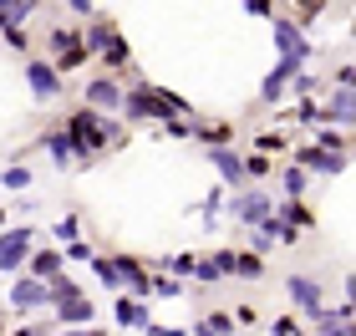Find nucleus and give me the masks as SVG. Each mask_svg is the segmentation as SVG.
Wrapping results in <instances>:
<instances>
[{
    "label": "nucleus",
    "mask_w": 356,
    "mask_h": 336,
    "mask_svg": "<svg viewBox=\"0 0 356 336\" xmlns=\"http://www.w3.org/2000/svg\"><path fill=\"white\" fill-rule=\"evenodd\" d=\"M234 275H239V280H260V275H265V260H260L254 250H245V255H239V265H234Z\"/></svg>",
    "instance_id": "obj_22"
},
{
    "label": "nucleus",
    "mask_w": 356,
    "mask_h": 336,
    "mask_svg": "<svg viewBox=\"0 0 356 336\" xmlns=\"http://www.w3.org/2000/svg\"><path fill=\"white\" fill-rule=\"evenodd\" d=\"M153 296H158V301H173V296H178V280H173V275L153 280Z\"/></svg>",
    "instance_id": "obj_34"
},
{
    "label": "nucleus",
    "mask_w": 356,
    "mask_h": 336,
    "mask_svg": "<svg viewBox=\"0 0 356 336\" xmlns=\"http://www.w3.org/2000/svg\"><path fill=\"white\" fill-rule=\"evenodd\" d=\"M219 204H224V194L214 189V194L204 199V224H209V230H214V224H219Z\"/></svg>",
    "instance_id": "obj_33"
},
{
    "label": "nucleus",
    "mask_w": 356,
    "mask_h": 336,
    "mask_svg": "<svg viewBox=\"0 0 356 336\" xmlns=\"http://www.w3.org/2000/svg\"><path fill=\"white\" fill-rule=\"evenodd\" d=\"M270 336H300V326H296V321H290V316H280V321H275V326H270Z\"/></svg>",
    "instance_id": "obj_36"
},
{
    "label": "nucleus",
    "mask_w": 356,
    "mask_h": 336,
    "mask_svg": "<svg viewBox=\"0 0 356 336\" xmlns=\"http://www.w3.org/2000/svg\"><path fill=\"white\" fill-rule=\"evenodd\" d=\"M209 163L219 168V179H224V184H250V179H245V158L229 153V148H209Z\"/></svg>",
    "instance_id": "obj_17"
},
{
    "label": "nucleus",
    "mask_w": 356,
    "mask_h": 336,
    "mask_svg": "<svg viewBox=\"0 0 356 336\" xmlns=\"http://www.w3.org/2000/svg\"><path fill=\"white\" fill-rule=\"evenodd\" d=\"M275 148H285V138H280V133H265V138H260V153H275Z\"/></svg>",
    "instance_id": "obj_37"
},
{
    "label": "nucleus",
    "mask_w": 356,
    "mask_h": 336,
    "mask_svg": "<svg viewBox=\"0 0 356 336\" xmlns=\"http://www.w3.org/2000/svg\"><path fill=\"white\" fill-rule=\"evenodd\" d=\"M67 260H87V265H92V245H87V239H76V245H67Z\"/></svg>",
    "instance_id": "obj_35"
},
{
    "label": "nucleus",
    "mask_w": 356,
    "mask_h": 336,
    "mask_svg": "<svg viewBox=\"0 0 356 336\" xmlns=\"http://www.w3.org/2000/svg\"><path fill=\"white\" fill-rule=\"evenodd\" d=\"M67 133L76 143V158H92V153H102V148L118 143V122H107L102 112L82 107V112H72V118H67Z\"/></svg>",
    "instance_id": "obj_1"
},
{
    "label": "nucleus",
    "mask_w": 356,
    "mask_h": 336,
    "mask_svg": "<svg viewBox=\"0 0 356 336\" xmlns=\"http://www.w3.org/2000/svg\"><path fill=\"white\" fill-rule=\"evenodd\" d=\"M311 148H321V153H346V148H341V133H336V127H321Z\"/></svg>",
    "instance_id": "obj_26"
},
{
    "label": "nucleus",
    "mask_w": 356,
    "mask_h": 336,
    "mask_svg": "<svg viewBox=\"0 0 356 336\" xmlns=\"http://www.w3.org/2000/svg\"><path fill=\"white\" fill-rule=\"evenodd\" d=\"M321 118H326V122H341V127H356V92H351V87H336V97L321 107Z\"/></svg>",
    "instance_id": "obj_15"
},
{
    "label": "nucleus",
    "mask_w": 356,
    "mask_h": 336,
    "mask_svg": "<svg viewBox=\"0 0 356 336\" xmlns=\"http://www.w3.org/2000/svg\"><path fill=\"white\" fill-rule=\"evenodd\" d=\"M305 184H311V179H305V168H290V173H285V194H290V199H300Z\"/></svg>",
    "instance_id": "obj_31"
},
{
    "label": "nucleus",
    "mask_w": 356,
    "mask_h": 336,
    "mask_svg": "<svg viewBox=\"0 0 356 336\" xmlns=\"http://www.w3.org/2000/svg\"><path fill=\"white\" fill-rule=\"evenodd\" d=\"M92 275L102 280V285H112V291L122 285V280H118V265H112V255H92Z\"/></svg>",
    "instance_id": "obj_23"
},
{
    "label": "nucleus",
    "mask_w": 356,
    "mask_h": 336,
    "mask_svg": "<svg viewBox=\"0 0 356 336\" xmlns=\"http://www.w3.org/2000/svg\"><path fill=\"white\" fill-rule=\"evenodd\" d=\"M112 265H118V280L127 285V296H153V280H148V270H143V260H133V255H112Z\"/></svg>",
    "instance_id": "obj_10"
},
{
    "label": "nucleus",
    "mask_w": 356,
    "mask_h": 336,
    "mask_svg": "<svg viewBox=\"0 0 356 336\" xmlns=\"http://www.w3.org/2000/svg\"><path fill=\"white\" fill-rule=\"evenodd\" d=\"M26 87H31V97H36V102H56L61 97V72L46 56H31L26 61Z\"/></svg>",
    "instance_id": "obj_5"
},
{
    "label": "nucleus",
    "mask_w": 356,
    "mask_h": 336,
    "mask_svg": "<svg viewBox=\"0 0 356 336\" xmlns=\"http://www.w3.org/2000/svg\"><path fill=\"white\" fill-rule=\"evenodd\" d=\"M341 336H356V321H346V326H341Z\"/></svg>",
    "instance_id": "obj_41"
},
{
    "label": "nucleus",
    "mask_w": 356,
    "mask_h": 336,
    "mask_svg": "<svg viewBox=\"0 0 356 336\" xmlns=\"http://www.w3.org/2000/svg\"><path fill=\"white\" fill-rule=\"evenodd\" d=\"M296 168H305V173H341L346 168V153H321V148H311V143H305V148H296Z\"/></svg>",
    "instance_id": "obj_11"
},
{
    "label": "nucleus",
    "mask_w": 356,
    "mask_h": 336,
    "mask_svg": "<svg viewBox=\"0 0 356 336\" xmlns=\"http://www.w3.org/2000/svg\"><path fill=\"white\" fill-rule=\"evenodd\" d=\"M148 336H184V331H168V326H148Z\"/></svg>",
    "instance_id": "obj_39"
},
{
    "label": "nucleus",
    "mask_w": 356,
    "mask_h": 336,
    "mask_svg": "<svg viewBox=\"0 0 356 336\" xmlns=\"http://www.w3.org/2000/svg\"><path fill=\"white\" fill-rule=\"evenodd\" d=\"M122 97H127V92L112 82V77H92V82H87V107H92V112H112V107H122Z\"/></svg>",
    "instance_id": "obj_12"
},
{
    "label": "nucleus",
    "mask_w": 356,
    "mask_h": 336,
    "mask_svg": "<svg viewBox=\"0 0 356 336\" xmlns=\"http://www.w3.org/2000/svg\"><path fill=\"white\" fill-rule=\"evenodd\" d=\"M122 112H127L133 122H143V118L173 122L178 112H188V102H184V97H173V92H163V87H143V82H138V87L122 97Z\"/></svg>",
    "instance_id": "obj_2"
},
{
    "label": "nucleus",
    "mask_w": 356,
    "mask_h": 336,
    "mask_svg": "<svg viewBox=\"0 0 356 336\" xmlns=\"http://www.w3.org/2000/svg\"><path fill=\"white\" fill-rule=\"evenodd\" d=\"M0 184L15 189V194H26V189H31V168H26V163H10L6 173H0Z\"/></svg>",
    "instance_id": "obj_24"
},
{
    "label": "nucleus",
    "mask_w": 356,
    "mask_h": 336,
    "mask_svg": "<svg viewBox=\"0 0 356 336\" xmlns=\"http://www.w3.org/2000/svg\"><path fill=\"white\" fill-rule=\"evenodd\" d=\"M87 51H97V56H102V61H107L112 72L133 61V51H127V41L118 36V26H112L107 15H97V21L87 26Z\"/></svg>",
    "instance_id": "obj_3"
},
{
    "label": "nucleus",
    "mask_w": 356,
    "mask_h": 336,
    "mask_svg": "<svg viewBox=\"0 0 356 336\" xmlns=\"http://www.w3.org/2000/svg\"><path fill=\"white\" fill-rule=\"evenodd\" d=\"M285 291H290V301H296L305 316H316V311H321V280H316V275H290Z\"/></svg>",
    "instance_id": "obj_13"
},
{
    "label": "nucleus",
    "mask_w": 356,
    "mask_h": 336,
    "mask_svg": "<svg viewBox=\"0 0 356 336\" xmlns=\"http://www.w3.org/2000/svg\"><path fill=\"white\" fill-rule=\"evenodd\" d=\"M56 336H107V331H87L82 326V331H56Z\"/></svg>",
    "instance_id": "obj_40"
},
{
    "label": "nucleus",
    "mask_w": 356,
    "mask_h": 336,
    "mask_svg": "<svg viewBox=\"0 0 356 336\" xmlns=\"http://www.w3.org/2000/svg\"><path fill=\"white\" fill-rule=\"evenodd\" d=\"M209 260H214L219 280H224V275H234V265H239V250H219V255H209Z\"/></svg>",
    "instance_id": "obj_28"
},
{
    "label": "nucleus",
    "mask_w": 356,
    "mask_h": 336,
    "mask_svg": "<svg viewBox=\"0 0 356 336\" xmlns=\"http://www.w3.org/2000/svg\"><path fill=\"white\" fill-rule=\"evenodd\" d=\"M36 10V0H0V31H21Z\"/></svg>",
    "instance_id": "obj_20"
},
{
    "label": "nucleus",
    "mask_w": 356,
    "mask_h": 336,
    "mask_svg": "<svg viewBox=\"0 0 356 336\" xmlns=\"http://www.w3.org/2000/svg\"><path fill=\"white\" fill-rule=\"evenodd\" d=\"M168 138H193V127H188V122H178V118H173V122H168Z\"/></svg>",
    "instance_id": "obj_38"
},
{
    "label": "nucleus",
    "mask_w": 356,
    "mask_h": 336,
    "mask_svg": "<svg viewBox=\"0 0 356 336\" xmlns=\"http://www.w3.org/2000/svg\"><path fill=\"white\" fill-rule=\"evenodd\" d=\"M204 143V148H224V143H229V122H214V127H199V133H193Z\"/></svg>",
    "instance_id": "obj_25"
},
{
    "label": "nucleus",
    "mask_w": 356,
    "mask_h": 336,
    "mask_svg": "<svg viewBox=\"0 0 356 336\" xmlns=\"http://www.w3.org/2000/svg\"><path fill=\"white\" fill-rule=\"evenodd\" d=\"M61 265H67V250H36V255H31V265H26V275H36V280H46V285H51L56 275H61Z\"/></svg>",
    "instance_id": "obj_14"
},
{
    "label": "nucleus",
    "mask_w": 356,
    "mask_h": 336,
    "mask_svg": "<svg viewBox=\"0 0 356 336\" xmlns=\"http://www.w3.org/2000/svg\"><path fill=\"white\" fill-rule=\"evenodd\" d=\"M275 46H280V61H300L305 67V56H311V46H305L300 26L290 15H275Z\"/></svg>",
    "instance_id": "obj_9"
},
{
    "label": "nucleus",
    "mask_w": 356,
    "mask_h": 336,
    "mask_svg": "<svg viewBox=\"0 0 356 336\" xmlns=\"http://www.w3.org/2000/svg\"><path fill=\"white\" fill-rule=\"evenodd\" d=\"M0 336H6V331H0Z\"/></svg>",
    "instance_id": "obj_45"
},
{
    "label": "nucleus",
    "mask_w": 356,
    "mask_h": 336,
    "mask_svg": "<svg viewBox=\"0 0 356 336\" xmlns=\"http://www.w3.org/2000/svg\"><path fill=\"white\" fill-rule=\"evenodd\" d=\"M92 316H97V306H92L87 296H72V301H61V306H56V321H67L72 331H82Z\"/></svg>",
    "instance_id": "obj_18"
},
{
    "label": "nucleus",
    "mask_w": 356,
    "mask_h": 336,
    "mask_svg": "<svg viewBox=\"0 0 356 336\" xmlns=\"http://www.w3.org/2000/svg\"><path fill=\"white\" fill-rule=\"evenodd\" d=\"M10 336H36V331H31V326H21V331H10Z\"/></svg>",
    "instance_id": "obj_42"
},
{
    "label": "nucleus",
    "mask_w": 356,
    "mask_h": 336,
    "mask_svg": "<svg viewBox=\"0 0 356 336\" xmlns=\"http://www.w3.org/2000/svg\"><path fill=\"white\" fill-rule=\"evenodd\" d=\"M6 219H10V214H6V209H0V230H6Z\"/></svg>",
    "instance_id": "obj_44"
},
{
    "label": "nucleus",
    "mask_w": 356,
    "mask_h": 336,
    "mask_svg": "<svg viewBox=\"0 0 356 336\" xmlns=\"http://www.w3.org/2000/svg\"><path fill=\"white\" fill-rule=\"evenodd\" d=\"M158 265H163L173 280H188L193 270H199V255H168V260H158Z\"/></svg>",
    "instance_id": "obj_21"
},
{
    "label": "nucleus",
    "mask_w": 356,
    "mask_h": 336,
    "mask_svg": "<svg viewBox=\"0 0 356 336\" xmlns=\"http://www.w3.org/2000/svg\"><path fill=\"white\" fill-rule=\"evenodd\" d=\"M112 316H118V326H127V331H148L153 321H148V306H143L138 296H122L118 306H112Z\"/></svg>",
    "instance_id": "obj_16"
},
{
    "label": "nucleus",
    "mask_w": 356,
    "mask_h": 336,
    "mask_svg": "<svg viewBox=\"0 0 356 336\" xmlns=\"http://www.w3.org/2000/svg\"><path fill=\"white\" fill-rule=\"evenodd\" d=\"M234 219H239V224H250V230H260L265 219H275L270 194H265V189H245V194L234 199Z\"/></svg>",
    "instance_id": "obj_8"
},
{
    "label": "nucleus",
    "mask_w": 356,
    "mask_h": 336,
    "mask_svg": "<svg viewBox=\"0 0 356 336\" xmlns=\"http://www.w3.org/2000/svg\"><path fill=\"white\" fill-rule=\"evenodd\" d=\"M41 148L51 153V163H56V168L76 163V143H72V133H67V127H61V133H46V138H41Z\"/></svg>",
    "instance_id": "obj_19"
},
{
    "label": "nucleus",
    "mask_w": 356,
    "mask_h": 336,
    "mask_svg": "<svg viewBox=\"0 0 356 336\" xmlns=\"http://www.w3.org/2000/svg\"><path fill=\"white\" fill-rule=\"evenodd\" d=\"M51 51H56V61H51V67L61 72V77H67V72H76V67H87V41L82 36H76V31H67V26H56L51 31Z\"/></svg>",
    "instance_id": "obj_4"
},
{
    "label": "nucleus",
    "mask_w": 356,
    "mask_h": 336,
    "mask_svg": "<svg viewBox=\"0 0 356 336\" xmlns=\"http://www.w3.org/2000/svg\"><path fill=\"white\" fill-rule=\"evenodd\" d=\"M204 326L214 331V336H229V331H234V316H224V311H214V316H204Z\"/></svg>",
    "instance_id": "obj_32"
},
{
    "label": "nucleus",
    "mask_w": 356,
    "mask_h": 336,
    "mask_svg": "<svg viewBox=\"0 0 356 336\" xmlns=\"http://www.w3.org/2000/svg\"><path fill=\"white\" fill-rule=\"evenodd\" d=\"M245 179H270V158H265V153L245 158Z\"/></svg>",
    "instance_id": "obj_30"
},
{
    "label": "nucleus",
    "mask_w": 356,
    "mask_h": 336,
    "mask_svg": "<svg viewBox=\"0 0 356 336\" xmlns=\"http://www.w3.org/2000/svg\"><path fill=\"white\" fill-rule=\"evenodd\" d=\"M21 265H31V230L21 224V230H6L0 234V270L6 275H15Z\"/></svg>",
    "instance_id": "obj_7"
},
{
    "label": "nucleus",
    "mask_w": 356,
    "mask_h": 336,
    "mask_svg": "<svg viewBox=\"0 0 356 336\" xmlns=\"http://www.w3.org/2000/svg\"><path fill=\"white\" fill-rule=\"evenodd\" d=\"M72 296H82V291H76V280L56 275V280H51V306H61V301H72Z\"/></svg>",
    "instance_id": "obj_27"
},
{
    "label": "nucleus",
    "mask_w": 356,
    "mask_h": 336,
    "mask_svg": "<svg viewBox=\"0 0 356 336\" xmlns=\"http://www.w3.org/2000/svg\"><path fill=\"white\" fill-rule=\"evenodd\" d=\"M10 306H15V311H41V306H51V285L36 280V275H15V280H10Z\"/></svg>",
    "instance_id": "obj_6"
},
{
    "label": "nucleus",
    "mask_w": 356,
    "mask_h": 336,
    "mask_svg": "<svg viewBox=\"0 0 356 336\" xmlns=\"http://www.w3.org/2000/svg\"><path fill=\"white\" fill-rule=\"evenodd\" d=\"M321 336H341V326H331V331H321Z\"/></svg>",
    "instance_id": "obj_43"
},
{
    "label": "nucleus",
    "mask_w": 356,
    "mask_h": 336,
    "mask_svg": "<svg viewBox=\"0 0 356 336\" xmlns=\"http://www.w3.org/2000/svg\"><path fill=\"white\" fill-rule=\"evenodd\" d=\"M56 239L61 245H76V239H82V224L76 219H56Z\"/></svg>",
    "instance_id": "obj_29"
}]
</instances>
